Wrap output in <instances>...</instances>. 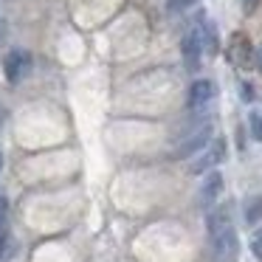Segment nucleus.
Listing matches in <instances>:
<instances>
[{
	"instance_id": "1",
	"label": "nucleus",
	"mask_w": 262,
	"mask_h": 262,
	"mask_svg": "<svg viewBox=\"0 0 262 262\" xmlns=\"http://www.w3.org/2000/svg\"><path fill=\"white\" fill-rule=\"evenodd\" d=\"M209 234H211V245H214L217 256H226L234 248V226H231V206H217L214 211H209Z\"/></svg>"
},
{
	"instance_id": "2",
	"label": "nucleus",
	"mask_w": 262,
	"mask_h": 262,
	"mask_svg": "<svg viewBox=\"0 0 262 262\" xmlns=\"http://www.w3.org/2000/svg\"><path fill=\"white\" fill-rule=\"evenodd\" d=\"M211 136H214V133H211V124H200L198 130L189 133V136L183 138L181 144H178V149L172 152V158H175V161H183V158H192L194 152H203L206 144L211 141Z\"/></svg>"
},
{
	"instance_id": "3",
	"label": "nucleus",
	"mask_w": 262,
	"mask_h": 262,
	"mask_svg": "<svg viewBox=\"0 0 262 262\" xmlns=\"http://www.w3.org/2000/svg\"><path fill=\"white\" fill-rule=\"evenodd\" d=\"M29 71H31V54L23 51V48H12L3 57V74H6V82H12V85L23 82Z\"/></svg>"
},
{
	"instance_id": "4",
	"label": "nucleus",
	"mask_w": 262,
	"mask_h": 262,
	"mask_svg": "<svg viewBox=\"0 0 262 262\" xmlns=\"http://www.w3.org/2000/svg\"><path fill=\"white\" fill-rule=\"evenodd\" d=\"M223 158H226V138L211 136V141L206 144V152L194 161L189 172H192V175H203V172H209V169H217V166L223 164Z\"/></svg>"
},
{
	"instance_id": "5",
	"label": "nucleus",
	"mask_w": 262,
	"mask_h": 262,
	"mask_svg": "<svg viewBox=\"0 0 262 262\" xmlns=\"http://www.w3.org/2000/svg\"><path fill=\"white\" fill-rule=\"evenodd\" d=\"M183 59H186V68H198L200 65V51H203V37H200V31H189L186 37H183Z\"/></svg>"
},
{
	"instance_id": "6",
	"label": "nucleus",
	"mask_w": 262,
	"mask_h": 262,
	"mask_svg": "<svg viewBox=\"0 0 262 262\" xmlns=\"http://www.w3.org/2000/svg\"><path fill=\"white\" fill-rule=\"evenodd\" d=\"M220 192H223V175L217 169H211V175L203 181V186H200V206H211L217 198H220Z\"/></svg>"
},
{
	"instance_id": "7",
	"label": "nucleus",
	"mask_w": 262,
	"mask_h": 262,
	"mask_svg": "<svg viewBox=\"0 0 262 262\" xmlns=\"http://www.w3.org/2000/svg\"><path fill=\"white\" fill-rule=\"evenodd\" d=\"M211 96H214V85L209 79H194L189 88V107H203L211 102Z\"/></svg>"
},
{
	"instance_id": "8",
	"label": "nucleus",
	"mask_w": 262,
	"mask_h": 262,
	"mask_svg": "<svg viewBox=\"0 0 262 262\" xmlns=\"http://www.w3.org/2000/svg\"><path fill=\"white\" fill-rule=\"evenodd\" d=\"M262 220V194H256V198L245 200V223H259Z\"/></svg>"
},
{
	"instance_id": "9",
	"label": "nucleus",
	"mask_w": 262,
	"mask_h": 262,
	"mask_svg": "<svg viewBox=\"0 0 262 262\" xmlns=\"http://www.w3.org/2000/svg\"><path fill=\"white\" fill-rule=\"evenodd\" d=\"M6 234H9V200L0 198V254L6 248Z\"/></svg>"
},
{
	"instance_id": "10",
	"label": "nucleus",
	"mask_w": 262,
	"mask_h": 262,
	"mask_svg": "<svg viewBox=\"0 0 262 262\" xmlns=\"http://www.w3.org/2000/svg\"><path fill=\"white\" fill-rule=\"evenodd\" d=\"M198 0H169L166 3V12L169 14H181V12H186V9H192Z\"/></svg>"
},
{
	"instance_id": "11",
	"label": "nucleus",
	"mask_w": 262,
	"mask_h": 262,
	"mask_svg": "<svg viewBox=\"0 0 262 262\" xmlns=\"http://www.w3.org/2000/svg\"><path fill=\"white\" fill-rule=\"evenodd\" d=\"M248 124H251V136H254L256 141H262V116L256 113V110L248 116Z\"/></svg>"
},
{
	"instance_id": "12",
	"label": "nucleus",
	"mask_w": 262,
	"mask_h": 262,
	"mask_svg": "<svg viewBox=\"0 0 262 262\" xmlns=\"http://www.w3.org/2000/svg\"><path fill=\"white\" fill-rule=\"evenodd\" d=\"M251 254H254L256 259H262V228H256L254 237H251Z\"/></svg>"
},
{
	"instance_id": "13",
	"label": "nucleus",
	"mask_w": 262,
	"mask_h": 262,
	"mask_svg": "<svg viewBox=\"0 0 262 262\" xmlns=\"http://www.w3.org/2000/svg\"><path fill=\"white\" fill-rule=\"evenodd\" d=\"M206 40H209L211 51H217V34H214V26H211V23H206Z\"/></svg>"
},
{
	"instance_id": "14",
	"label": "nucleus",
	"mask_w": 262,
	"mask_h": 262,
	"mask_svg": "<svg viewBox=\"0 0 262 262\" xmlns=\"http://www.w3.org/2000/svg\"><path fill=\"white\" fill-rule=\"evenodd\" d=\"M256 65H259V71H262V46L256 48Z\"/></svg>"
},
{
	"instance_id": "15",
	"label": "nucleus",
	"mask_w": 262,
	"mask_h": 262,
	"mask_svg": "<svg viewBox=\"0 0 262 262\" xmlns=\"http://www.w3.org/2000/svg\"><path fill=\"white\" fill-rule=\"evenodd\" d=\"M6 40V23H0V42Z\"/></svg>"
},
{
	"instance_id": "16",
	"label": "nucleus",
	"mask_w": 262,
	"mask_h": 262,
	"mask_svg": "<svg viewBox=\"0 0 262 262\" xmlns=\"http://www.w3.org/2000/svg\"><path fill=\"white\" fill-rule=\"evenodd\" d=\"M245 3H248V9H254V3H256V0H245Z\"/></svg>"
},
{
	"instance_id": "17",
	"label": "nucleus",
	"mask_w": 262,
	"mask_h": 262,
	"mask_svg": "<svg viewBox=\"0 0 262 262\" xmlns=\"http://www.w3.org/2000/svg\"><path fill=\"white\" fill-rule=\"evenodd\" d=\"M0 166H3V152H0Z\"/></svg>"
}]
</instances>
